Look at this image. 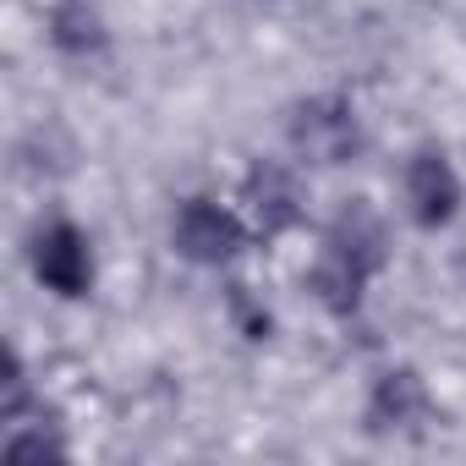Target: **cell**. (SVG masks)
<instances>
[{
	"label": "cell",
	"instance_id": "obj_2",
	"mask_svg": "<svg viewBox=\"0 0 466 466\" xmlns=\"http://www.w3.org/2000/svg\"><path fill=\"white\" fill-rule=\"evenodd\" d=\"M165 248L198 269V275H230V269H242L253 253H258V237H253V225L242 214V203L230 198V192H181L165 214Z\"/></svg>",
	"mask_w": 466,
	"mask_h": 466
},
{
	"label": "cell",
	"instance_id": "obj_10",
	"mask_svg": "<svg viewBox=\"0 0 466 466\" xmlns=\"http://www.w3.org/2000/svg\"><path fill=\"white\" fill-rule=\"evenodd\" d=\"M0 455H6V461H72L77 444H72L66 411L45 395L28 411L0 417Z\"/></svg>",
	"mask_w": 466,
	"mask_h": 466
},
{
	"label": "cell",
	"instance_id": "obj_12",
	"mask_svg": "<svg viewBox=\"0 0 466 466\" xmlns=\"http://www.w3.org/2000/svg\"><path fill=\"white\" fill-rule=\"evenodd\" d=\"M253 6H275V0H253Z\"/></svg>",
	"mask_w": 466,
	"mask_h": 466
},
{
	"label": "cell",
	"instance_id": "obj_1",
	"mask_svg": "<svg viewBox=\"0 0 466 466\" xmlns=\"http://www.w3.org/2000/svg\"><path fill=\"white\" fill-rule=\"evenodd\" d=\"M280 148L308 170V176H335V170H351L368 159L373 148V132H368V116L357 105V94L346 88H313V94H297L280 116Z\"/></svg>",
	"mask_w": 466,
	"mask_h": 466
},
{
	"label": "cell",
	"instance_id": "obj_4",
	"mask_svg": "<svg viewBox=\"0 0 466 466\" xmlns=\"http://www.w3.org/2000/svg\"><path fill=\"white\" fill-rule=\"evenodd\" d=\"M23 269L50 302L83 308L99 291V242H94V230L66 208L39 214L28 242H23Z\"/></svg>",
	"mask_w": 466,
	"mask_h": 466
},
{
	"label": "cell",
	"instance_id": "obj_11",
	"mask_svg": "<svg viewBox=\"0 0 466 466\" xmlns=\"http://www.w3.org/2000/svg\"><path fill=\"white\" fill-rule=\"evenodd\" d=\"M219 319L230 324V335H237L242 346H275V335H280V313H275V302H269L242 269L219 275Z\"/></svg>",
	"mask_w": 466,
	"mask_h": 466
},
{
	"label": "cell",
	"instance_id": "obj_9",
	"mask_svg": "<svg viewBox=\"0 0 466 466\" xmlns=\"http://www.w3.org/2000/svg\"><path fill=\"white\" fill-rule=\"evenodd\" d=\"M302 291H308V302L319 308V319H329V324L351 329V324H362V319H368V302H373L379 280H373V275H362L357 264H346V258H335V253L313 248V253H308V264H302Z\"/></svg>",
	"mask_w": 466,
	"mask_h": 466
},
{
	"label": "cell",
	"instance_id": "obj_8",
	"mask_svg": "<svg viewBox=\"0 0 466 466\" xmlns=\"http://www.w3.org/2000/svg\"><path fill=\"white\" fill-rule=\"evenodd\" d=\"M45 45L66 66H105L116 50V23L105 0H50L45 6Z\"/></svg>",
	"mask_w": 466,
	"mask_h": 466
},
{
	"label": "cell",
	"instance_id": "obj_5",
	"mask_svg": "<svg viewBox=\"0 0 466 466\" xmlns=\"http://www.w3.org/2000/svg\"><path fill=\"white\" fill-rule=\"evenodd\" d=\"M439 417H444L439 390L417 362H379L362 379L357 428L373 444H422L439 428Z\"/></svg>",
	"mask_w": 466,
	"mask_h": 466
},
{
	"label": "cell",
	"instance_id": "obj_3",
	"mask_svg": "<svg viewBox=\"0 0 466 466\" xmlns=\"http://www.w3.org/2000/svg\"><path fill=\"white\" fill-rule=\"evenodd\" d=\"M230 198L242 203L248 225L258 248H280V242H297L313 230V176L280 148V154H253L230 187Z\"/></svg>",
	"mask_w": 466,
	"mask_h": 466
},
{
	"label": "cell",
	"instance_id": "obj_7",
	"mask_svg": "<svg viewBox=\"0 0 466 466\" xmlns=\"http://www.w3.org/2000/svg\"><path fill=\"white\" fill-rule=\"evenodd\" d=\"M313 248L357 264L362 275L384 280L395 269V219L373 198H340L319 225H313Z\"/></svg>",
	"mask_w": 466,
	"mask_h": 466
},
{
	"label": "cell",
	"instance_id": "obj_6",
	"mask_svg": "<svg viewBox=\"0 0 466 466\" xmlns=\"http://www.w3.org/2000/svg\"><path fill=\"white\" fill-rule=\"evenodd\" d=\"M395 208L417 237H444L466 219V170L439 137H417L395 165Z\"/></svg>",
	"mask_w": 466,
	"mask_h": 466
}]
</instances>
